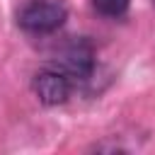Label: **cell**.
<instances>
[{"label": "cell", "mask_w": 155, "mask_h": 155, "mask_svg": "<svg viewBox=\"0 0 155 155\" xmlns=\"http://www.w3.org/2000/svg\"><path fill=\"white\" fill-rule=\"evenodd\" d=\"M65 17H68V10L61 0H31L29 5L22 7L17 22L27 34L44 36L61 29Z\"/></svg>", "instance_id": "cell-1"}, {"label": "cell", "mask_w": 155, "mask_h": 155, "mask_svg": "<svg viewBox=\"0 0 155 155\" xmlns=\"http://www.w3.org/2000/svg\"><path fill=\"white\" fill-rule=\"evenodd\" d=\"M31 87H34V94L39 97L41 104H46V107H58V104L68 102L75 82H73L63 70H58L56 65H46L44 70H39V73L34 75Z\"/></svg>", "instance_id": "cell-3"}, {"label": "cell", "mask_w": 155, "mask_h": 155, "mask_svg": "<svg viewBox=\"0 0 155 155\" xmlns=\"http://www.w3.org/2000/svg\"><path fill=\"white\" fill-rule=\"evenodd\" d=\"M128 5H131V0H92V7L102 17H109V19L124 17L126 10H128Z\"/></svg>", "instance_id": "cell-4"}, {"label": "cell", "mask_w": 155, "mask_h": 155, "mask_svg": "<svg viewBox=\"0 0 155 155\" xmlns=\"http://www.w3.org/2000/svg\"><path fill=\"white\" fill-rule=\"evenodd\" d=\"M53 65L58 70H63L75 85L85 82V80H90V75L94 70V48L87 39H73L61 51V56L53 61Z\"/></svg>", "instance_id": "cell-2"}, {"label": "cell", "mask_w": 155, "mask_h": 155, "mask_svg": "<svg viewBox=\"0 0 155 155\" xmlns=\"http://www.w3.org/2000/svg\"><path fill=\"white\" fill-rule=\"evenodd\" d=\"M150 2H153V7H155V0H150Z\"/></svg>", "instance_id": "cell-5"}]
</instances>
